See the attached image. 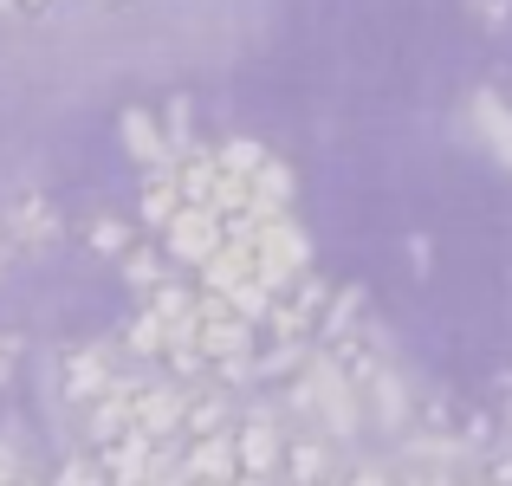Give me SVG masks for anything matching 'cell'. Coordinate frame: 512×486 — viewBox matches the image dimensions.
<instances>
[{
  "instance_id": "obj_1",
  "label": "cell",
  "mask_w": 512,
  "mask_h": 486,
  "mask_svg": "<svg viewBox=\"0 0 512 486\" xmlns=\"http://www.w3.org/2000/svg\"><path fill=\"white\" fill-rule=\"evenodd\" d=\"M292 396V409L299 415H312V422H325V435H357V422H363V396H357V383L338 370V363L325 357V350H312V363L299 370V383L286 389Z\"/></svg>"
},
{
  "instance_id": "obj_2",
  "label": "cell",
  "mask_w": 512,
  "mask_h": 486,
  "mask_svg": "<svg viewBox=\"0 0 512 486\" xmlns=\"http://www.w3.org/2000/svg\"><path fill=\"white\" fill-rule=\"evenodd\" d=\"M325 299H331V286L318 273H299L286 292H273V305H266V337L273 344H312L318 337V318H325Z\"/></svg>"
},
{
  "instance_id": "obj_3",
  "label": "cell",
  "mask_w": 512,
  "mask_h": 486,
  "mask_svg": "<svg viewBox=\"0 0 512 486\" xmlns=\"http://www.w3.org/2000/svg\"><path fill=\"white\" fill-rule=\"evenodd\" d=\"M253 337L260 331H253L227 299H214V292L195 299V344H201V357H208V370L227 363V357H253Z\"/></svg>"
},
{
  "instance_id": "obj_4",
  "label": "cell",
  "mask_w": 512,
  "mask_h": 486,
  "mask_svg": "<svg viewBox=\"0 0 512 486\" xmlns=\"http://www.w3.org/2000/svg\"><path fill=\"white\" fill-rule=\"evenodd\" d=\"M182 415H188V383H175V376H163V383H150L143 376L137 383V409H130V435L143 441H175L182 435Z\"/></svg>"
},
{
  "instance_id": "obj_5",
  "label": "cell",
  "mask_w": 512,
  "mask_h": 486,
  "mask_svg": "<svg viewBox=\"0 0 512 486\" xmlns=\"http://www.w3.org/2000/svg\"><path fill=\"white\" fill-rule=\"evenodd\" d=\"M0 240H7L13 253H39L59 240V208H52L39 188H26V195H13L7 208H0Z\"/></svg>"
},
{
  "instance_id": "obj_6",
  "label": "cell",
  "mask_w": 512,
  "mask_h": 486,
  "mask_svg": "<svg viewBox=\"0 0 512 486\" xmlns=\"http://www.w3.org/2000/svg\"><path fill=\"white\" fill-rule=\"evenodd\" d=\"M234 454H240V474L247 480H273L286 467V435H279L273 409H253L247 422L234 428Z\"/></svg>"
},
{
  "instance_id": "obj_7",
  "label": "cell",
  "mask_w": 512,
  "mask_h": 486,
  "mask_svg": "<svg viewBox=\"0 0 512 486\" xmlns=\"http://www.w3.org/2000/svg\"><path fill=\"white\" fill-rule=\"evenodd\" d=\"M221 240H227V227H221V214H208V208H182L163 227V253H169V260H182V266H201Z\"/></svg>"
},
{
  "instance_id": "obj_8",
  "label": "cell",
  "mask_w": 512,
  "mask_h": 486,
  "mask_svg": "<svg viewBox=\"0 0 512 486\" xmlns=\"http://www.w3.org/2000/svg\"><path fill=\"white\" fill-rule=\"evenodd\" d=\"M137 383L143 376H111V389H104L98 402L85 409V435L98 441V448H111V441L130 435V409H137Z\"/></svg>"
},
{
  "instance_id": "obj_9",
  "label": "cell",
  "mask_w": 512,
  "mask_h": 486,
  "mask_svg": "<svg viewBox=\"0 0 512 486\" xmlns=\"http://www.w3.org/2000/svg\"><path fill=\"white\" fill-rule=\"evenodd\" d=\"M59 389L72 402H98L104 389H111V344H78V350H65V363H59Z\"/></svg>"
},
{
  "instance_id": "obj_10",
  "label": "cell",
  "mask_w": 512,
  "mask_h": 486,
  "mask_svg": "<svg viewBox=\"0 0 512 486\" xmlns=\"http://www.w3.org/2000/svg\"><path fill=\"white\" fill-rule=\"evenodd\" d=\"M182 480H188V486H234V480H240V454H234V435L188 441V448H182Z\"/></svg>"
},
{
  "instance_id": "obj_11",
  "label": "cell",
  "mask_w": 512,
  "mask_h": 486,
  "mask_svg": "<svg viewBox=\"0 0 512 486\" xmlns=\"http://www.w3.org/2000/svg\"><path fill=\"white\" fill-rule=\"evenodd\" d=\"M117 130H124V150L143 162V169H175V156H169V143H163V124H156L150 111H137L130 104L124 117H117Z\"/></svg>"
},
{
  "instance_id": "obj_12",
  "label": "cell",
  "mask_w": 512,
  "mask_h": 486,
  "mask_svg": "<svg viewBox=\"0 0 512 486\" xmlns=\"http://www.w3.org/2000/svg\"><path fill=\"white\" fill-rule=\"evenodd\" d=\"M474 130H480V143L500 156V169H512V104L500 91H474Z\"/></svg>"
},
{
  "instance_id": "obj_13",
  "label": "cell",
  "mask_w": 512,
  "mask_h": 486,
  "mask_svg": "<svg viewBox=\"0 0 512 486\" xmlns=\"http://www.w3.org/2000/svg\"><path fill=\"white\" fill-rule=\"evenodd\" d=\"M363 286H331V299H325V318H318V344H344V337H357L363 331Z\"/></svg>"
},
{
  "instance_id": "obj_14",
  "label": "cell",
  "mask_w": 512,
  "mask_h": 486,
  "mask_svg": "<svg viewBox=\"0 0 512 486\" xmlns=\"http://www.w3.org/2000/svg\"><path fill=\"white\" fill-rule=\"evenodd\" d=\"M234 402L221 389H188V415H182V435L188 441H208V435H234Z\"/></svg>"
},
{
  "instance_id": "obj_15",
  "label": "cell",
  "mask_w": 512,
  "mask_h": 486,
  "mask_svg": "<svg viewBox=\"0 0 512 486\" xmlns=\"http://www.w3.org/2000/svg\"><path fill=\"white\" fill-rule=\"evenodd\" d=\"M286 480L292 486H331V480H338V474H331V448L318 435L286 441Z\"/></svg>"
},
{
  "instance_id": "obj_16",
  "label": "cell",
  "mask_w": 512,
  "mask_h": 486,
  "mask_svg": "<svg viewBox=\"0 0 512 486\" xmlns=\"http://www.w3.org/2000/svg\"><path fill=\"white\" fill-rule=\"evenodd\" d=\"M182 208H188V201H182V188H175V169H150V175H143V227L163 234Z\"/></svg>"
},
{
  "instance_id": "obj_17",
  "label": "cell",
  "mask_w": 512,
  "mask_h": 486,
  "mask_svg": "<svg viewBox=\"0 0 512 486\" xmlns=\"http://www.w3.org/2000/svg\"><path fill=\"white\" fill-rule=\"evenodd\" d=\"M363 396H370V409H376V422H383V428H409V389H402V376L389 370V363L363 383Z\"/></svg>"
},
{
  "instance_id": "obj_18",
  "label": "cell",
  "mask_w": 512,
  "mask_h": 486,
  "mask_svg": "<svg viewBox=\"0 0 512 486\" xmlns=\"http://www.w3.org/2000/svg\"><path fill=\"white\" fill-rule=\"evenodd\" d=\"M163 260H169V253L156 247V240H137V247L124 253V279H130V286L143 292V299H150V292H156V286L169 279V273H163Z\"/></svg>"
},
{
  "instance_id": "obj_19",
  "label": "cell",
  "mask_w": 512,
  "mask_h": 486,
  "mask_svg": "<svg viewBox=\"0 0 512 486\" xmlns=\"http://www.w3.org/2000/svg\"><path fill=\"white\" fill-rule=\"evenodd\" d=\"M85 240H91V253H104V260H124V253L137 247V227L117 221V214H98V221L85 227Z\"/></svg>"
},
{
  "instance_id": "obj_20",
  "label": "cell",
  "mask_w": 512,
  "mask_h": 486,
  "mask_svg": "<svg viewBox=\"0 0 512 486\" xmlns=\"http://www.w3.org/2000/svg\"><path fill=\"white\" fill-rule=\"evenodd\" d=\"M214 162H221V175H240V182H253V169L266 162V150L253 137H227V143H214Z\"/></svg>"
},
{
  "instance_id": "obj_21",
  "label": "cell",
  "mask_w": 512,
  "mask_h": 486,
  "mask_svg": "<svg viewBox=\"0 0 512 486\" xmlns=\"http://www.w3.org/2000/svg\"><path fill=\"white\" fill-rule=\"evenodd\" d=\"M163 143H169V156H175V162L201 150V143H195V111H188V98H169V124H163Z\"/></svg>"
},
{
  "instance_id": "obj_22",
  "label": "cell",
  "mask_w": 512,
  "mask_h": 486,
  "mask_svg": "<svg viewBox=\"0 0 512 486\" xmlns=\"http://www.w3.org/2000/svg\"><path fill=\"white\" fill-rule=\"evenodd\" d=\"M124 344H130V350H137V357H163V344H169V331H163V324H156L150 312H137V318H130V331H124Z\"/></svg>"
},
{
  "instance_id": "obj_23",
  "label": "cell",
  "mask_w": 512,
  "mask_h": 486,
  "mask_svg": "<svg viewBox=\"0 0 512 486\" xmlns=\"http://www.w3.org/2000/svg\"><path fill=\"white\" fill-rule=\"evenodd\" d=\"M52 486H111V480H104L98 454H78V461H65V467H59V480H52Z\"/></svg>"
},
{
  "instance_id": "obj_24",
  "label": "cell",
  "mask_w": 512,
  "mask_h": 486,
  "mask_svg": "<svg viewBox=\"0 0 512 486\" xmlns=\"http://www.w3.org/2000/svg\"><path fill=\"white\" fill-rule=\"evenodd\" d=\"M467 13H474L487 33H500V26L512 20V0H467Z\"/></svg>"
},
{
  "instance_id": "obj_25",
  "label": "cell",
  "mask_w": 512,
  "mask_h": 486,
  "mask_svg": "<svg viewBox=\"0 0 512 486\" xmlns=\"http://www.w3.org/2000/svg\"><path fill=\"white\" fill-rule=\"evenodd\" d=\"M331 486H396V474H389V467H350V474L331 480Z\"/></svg>"
},
{
  "instance_id": "obj_26",
  "label": "cell",
  "mask_w": 512,
  "mask_h": 486,
  "mask_svg": "<svg viewBox=\"0 0 512 486\" xmlns=\"http://www.w3.org/2000/svg\"><path fill=\"white\" fill-rule=\"evenodd\" d=\"M13 363H20V337H13V331H0V383L13 376Z\"/></svg>"
},
{
  "instance_id": "obj_27",
  "label": "cell",
  "mask_w": 512,
  "mask_h": 486,
  "mask_svg": "<svg viewBox=\"0 0 512 486\" xmlns=\"http://www.w3.org/2000/svg\"><path fill=\"white\" fill-rule=\"evenodd\" d=\"M487 486H512V448H506V454H493V461H487Z\"/></svg>"
},
{
  "instance_id": "obj_28",
  "label": "cell",
  "mask_w": 512,
  "mask_h": 486,
  "mask_svg": "<svg viewBox=\"0 0 512 486\" xmlns=\"http://www.w3.org/2000/svg\"><path fill=\"white\" fill-rule=\"evenodd\" d=\"M13 480H26V467H20V454H13V448H0V486H13Z\"/></svg>"
},
{
  "instance_id": "obj_29",
  "label": "cell",
  "mask_w": 512,
  "mask_h": 486,
  "mask_svg": "<svg viewBox=\"0 0 512 486\" xmlns=\"http://www.w3.org/2000/svg\"><path fill=\"white\" fill-rule=\"evenodd\" d=\"M396 486H454L448 474H428V467H422V474H396Z\"/></svg>"
},
{
  "instance_id": "obj_30",
  "label": "cell",
  "mask_w": 512,
  "mask_h": 486,
  "mask_svg": "<svg viewBox=\"0 0 512 486\" xmlns=\"http://www.w3.org/2000/svg\"><path fill=\"white\" fill-rule=\"evenodd\" d=\"M7 266H13V247H7V240H0V279H7Z\"/></svg>"
},
{
  "instance_id": "obj_31",
  "label": "cell",
  "mask_w": 512,
  "mask_h": 486,
  "mask_svg": "<svg viewBox=\"0 0 512 486\" xmlns=\"http://www.w3.org/2000/svg\"><path fill=\"white\" fill-rule=\"evenodd\" d=\"M13 486H39V480H13Z\"/></svg>"
},
{
  "instance_id": "obj_32",
  "label": "cell",
  "mask_w": 512,
  "mask_h": 486,
  "mask_svg": "<svg viewBox=\"0 0 512 486\" xmlns=\"http://www.w3.org/2000/svg\"><path fill=\"white\" fill-rule=\"evenodd\" d=\"M98 7H117V0H98Z\"/></svg>"
}]
</instances>
